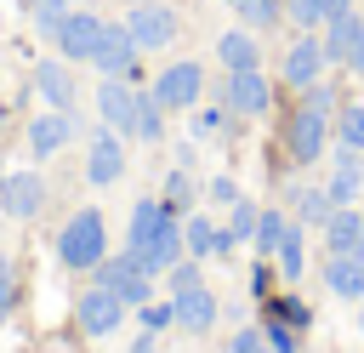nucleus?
<instances>
[{"label": "nucleus", "instance_id": "obj_6", "mask_svg": "<svg viewBox=\"0 0 364 353\" xmlns=\"http://www.w3.org/2000/svg\"><path fill=\"white\" fill-rule=\"evenodd\" d=\"M222 108H228V114H245V120L267 114V108H273L267 74H262V68H233V74L222 80Z\"/></svg>", "mask_w": 364, "mask_h": 353}, {"label": "nucleus", "instance_id": "obj_31", "mask_svg": "<svg viewBox=\"0 0 364 353\" xmlns=\"http://www.w3.org/2000/svg\"><path fill=\"white\" fill-rule=\"evenodd\" d=\"M165 285H171V296H176V290H193V285H205V273H199V256H182L176 268H165Z\"/></svg>", "mask_w": 364, "mask_h": 353}, {"label": "nucleus", "instance_id": "obj_15", "mask_svg": "<svg viewBox=\"0 0 364 353\" xmlns=\"http://www.w3.org/2000/svg\"><path fill=\"white\" fill-rule=\"evenodd\" d=\"M171 307H176V325H182L188 336H205V330L216 325V313H222V302H216L205 285H193V290H176V296H171Z\"/></svg>", "mask_w": 364, "mask_h": 353}, {"label": "nucleus", "instance_id": "obj_47", "mask_svg": "<svg viewBox=\"0 0 364 353\" xmlns=\"http://www.w3.org/2000/svg\"><path fill=\"white\" fill-rule=\"evenodd\" d=\"M0 319H6V313H0Z\"/></svg>", "mask_w": 364, "mask_h": 353}, {"label": "nucleus", "instance_id": "obj_17", "mask_svg": "<svg viewBox=\"0 0 364 353\" xmlns=\"http://www.w3.org/2000/svg\"><path fill=\"white\" fill-rule=\"evenodd\" d=\"M324 285H330V296H341V302H358V296H364V262H358L353 251H341V256H324Z\"/></svg>", "mask_w": 364, "mask_h": 353}, {"label": "nucleus", "instance_id": "obj_34", "mask_svg": "<svg viewBox=\"0 0 364 353\" xmlns=\"http://www.w3.org/2000/svg\"><path fill=\"white\" fill-rule=\"evenodd\" d=\"M188 199H193V176H188V165H176V171L165 176V205H171V211H182Z\"/></svg>", "mask_w": 364, "mask_h": 353}, {"label": "nucleus", "instance_id": "obj_36", "mask_svg": "<svg viewBox=\"0 0 364 353\" xmlns=\"http://www.w3.org/2000/svg\"><path fill=\"white\" fill-rule=\"evenodd\" d=\"M222 125H228V108H199L193 114V137L205 142V137H222Z\"/></svg>", "mask_w": 364, "mask_h": 353}, {"label": "nucleus", "instance_id": "obj_9", "mask_svg": "<svg viewBox=\"0 0 364 353\" xmlns=\"http://www.w3.org/2000/svg\"><path fill=\"white\" fill-rule=\"evenodd\" d=\"M97 114H102L108 131L131 137V131H136V85L119 80V74H102V85H97Z\"/></svg>", "mask_w": 364, "mask_h": 353}, {"label": "nucleus", "instance_id": "obj_5", "mask_svg": "<svg viewBox=\"0 0 364 353\" xmlns=\"http://www.w3.org/2000/svg\"><path fill=\"white\" fill-rule=\"evenodd\" d=\"M148 91L165 102V114H176V108H199V97H205V68L182 57V63L159 68V80H154Z\"/></svg>", "mask_w": 364, "mask_h": 353}, {"label": "nucleus", "instance_id": "obj_39", "mask_svg": "<svg viewBox=\"0 0 364 353\" xmlns=\"http://www.w3.org/2000/svg\"><path fill=\"white\" fill-rule=\"evenodd\" d=\"M267 290H273V256H256V268H250V296L267 302Z\"/></svg>", "mask_w": 364, "mask_h": 353}, {"label": "nucleus", "instance_id": "obj_21", "mask_svg": "<svg viewBox=\"0 0 364 353\" xmlns=\"http://www.w3.org/2000/svg\"><path fill=\"white\" fill-rule=\"evenodd\" d=\"M273 268H279V279H301L307 273V222H290L284 228V239L273 251Z\"/></svg>", "mask_w": 364, "mask_h": 353}, {"label": "nucleus", "instance_id": "obj_41", "mask_svg": "<svg viewBox=\"0 0 364 353\" xmlns=\"http://www.w3.org/2000/svg\"><path fill=\"white\" fill-rule=\"evenodd\" d=\"M154 347H159V330H142V336L131 342V353H154Z\"/></svg>", "mask_w": 364, "mask_h": 353}, {"label": "nucleus", "instance_id": "obj_4", "mask_svg": "<svg viewBox=\"0 0 364 353\" xmlns=\"http://www.w3.org/2000/svg\"><path fill=\"white\" fill-rule=\"evenodd\" d=\"M125 28H131L136 51H165V46L182 34V17H176L165 0H136L131 17H125Z\"/></svg>", "mask_w": 364, "mask_h": 353}, {"label": "nucleus", "instance_id": "obj_16", "mask_svg": "<svg viewBox=\"0 0 364 353\" xmlns=\"http://www.w3.org/2000/svg\"><path fill=\"white\" fill-rule=\"evenodd\" d=\"M68 137H74V108H46L40 120H28V148H34L40 159L57 154Z\"/></svg>", "mask_w": 364, "mask_h": 353}, {"label": "nucleus", "instance_id": "obj_44", "mask_svg": "<svg viewBox=\"0 0 364 353\" xmlns=\"http://www.w3.org/2000/svg\"><path fill=\"white\" fill-rule=\"evenodd\" d=\"M353 256H358V262H364V233H358V245H353Z\"/></svg>", "mask_w": 364, "mask_h": 353}, {"label": "nucleus", "instance_id": "obj_22", "mask_svg": "<svg viewBox=\"0 0 364 353\" xmlns=\"http://www.w3.org/2000/svg\"><path fill=\"white\" fill-rule=\"evenodd\" d=\"M34 91L51 108H74V74H68V63H40L34 68Z\"/></svg>", "mask_w": 364, "mask_h": 353}, {"label": "nucleus", "instance_id": "obj_11", "mask_svg": "<svg viewBox=\"0 0 364 353\" xmlns=\"http://www.w3.org/2000/svg\"><path fill=\"white\" fill-rule=\"evenodd\" d=\"M119 319H125V302L108 285H91L85 296H74V325L85 336H108V330H119Z\"/></svg>", "mask_w": 364, "mask_h": 353}, {"label": "nucleus", "instance_id": "obj_45", "mask_svg": "<svg viewBox=\"0 0 364 353\" xmlns=\"http://www.w3.org/2000/svg\"><path fill=\"white\" fill-rule=\"evenodd\" d=\"M358 330H364V296H358Z\"/></svg>", "mask_w": 364, "mask_h": 353}, {"label": "nucleus", "instance_id": "obj_38", "mask_svg": "<svg viewBox=\"0 0 364 353\" xmlns=\"http://www.w3.org/2000/svg\"><path fill=\"white\" fill-rule=\"evenodd\" d=\"M205 199H210V205H233V199H245V194H239L233 176H210V182H205Z\"/></svg>", "mask_w": 364, "mask_h": 353}, {"label": "nucleus", "instance_id": "obj_35", "mask_svg": "<svg viewBox=\"0 0 364 353\" xmlns=\"http://www.w3.org/2000/svg\"><path fill=\"white\" fill-rule=\"evenodd\" d=\"M74 6H80V0H28V11H34V23H40L46 34H51V28L63 23V11H74Z\"/></svg>", "mask_w": 364, "mask_h": 353}, {"label": "nucleus", "instance_id": "obj_8", "mask_svg": "<svg viewBox=\"0 0 364 353\" xmlns=\"http://www.w3.org/2000/svg\"><path fill=\"white\" fill-rule=\"evenodd\" d=\"M0 211L6 216H17V222H28V216H40L46 211V176L40 171H6L0 176Z\"/></svg>", "mask_w": 364, "mask_h": 353}, {"label": "nucleus", "instance_id": "obj_28", "mask_svg": "<svg viewBox=\"0 0 364 353\" xmlns=\"http://www.w3.org/2000/svg\"><path fill=\"white\" fill-rule=\"evenodd\" d=\"M330 131H336L341 148H364V102H341L336 120H330Z\"/></svg>", "mask_w": 364, "mask_h": 353}, {"label": "nucleus", "instance_id": "obj_7", "mask_svg": "<svg viewBox=\"0 0 364 353\" xmlns=\"http://www.w3.org/2000/svg\"><path fill=\"white\" fill-rule=\"evenodd\" d=\"M51 40H57L63 63H91V51H97V40H102V17L74 6V11H63V23L51 28Z\"/></svg>", "mask_w": 364, "mask_h": 353}, {"label": "nucleus", "instance_id": "obj_2", "mask_svg": "<svg viewBox=\"0 0 364 353\" xmlns=\"http://www.w3.org/2000/svg\"><path fill=\"white\" fill-rule=\"evenodd\" d=\"M330 114L324 108H313V102H301L290 120H284V154L296 159V165H318L324 159V148H330Z\"/></svg>", "mask_w": 364, "mask_h": 353}, {"label": "nucleus", "instance_id": "obj_1", "mask_svg": "<svg viewBox=\"0 0 364 353\" xmlns=\"http://www.w3.org/2000/svg\"><path fill=\"white\" fill-rule=\"evenodd\" d=\"M108 256V222H102V211H74L68 222H63V233H57V262L68 268V273H91L97 262Z\"/></svg>", "mask_w": 364, "mask_h": 353}, {"label": "nucleus", "instance_id": "obj_23", "mask_svg": "<svg viewBox=\"0 0 364 353\" xmlns=\"http://www.w3.org/2000/svg\"><path fill=\"white\" fill-rule=\"evenodd\" d=\"M290 211H296V222H307V228H324L330 216H336V199H330V188H290Z\"/></svg>", "mask_w": 364, "mask_h": 353}, {"label": "nucleus", "instance_id": "obj_3", "mask_svg": "<svg viewBox=\"0 0 364 353\" xmlns=\"http://www.w3.org/2000/svg\"><path fill=\"white\" fill-rule=\"evenodd\" d=\"M91 273H97V285H108V290H114L125 307H142V302H154V273H148V268H142L131 251H125V256H102Z\"/></svg>", "mask_w": 364, "mask_h": 353}, {"label": "nucleus", "instance_id": "obj_24", "mask_svg": "<svg viewBox=\"0 0 364 353\" xmlns=\"http://www.w3.org/2000/svg\"><path fill=\"white\" fill-rule=\"evenodd\" d=\"M136 142H159L165 137V102L154 97V91H136V131H131Z\"/></svg>", "mask_w": 364, "mask_h": 353}, {"label": "nucleus", "instance_id": "obj_32", "mask_svg": "<svg viewBox=\"0 0 364 353\" xmlns=\"http://www.w3.org/2000/svg\"><path fill=\"white\" fill-rule=\"evenodd\" d=\"M284 17L296 28H324V0H284Z\"/></svg>", "mask_w": 364, "mask_h": 353}, {"label": "nucleus", "instance_id": "obj_42", "mask_svg": "<svg viewBox=\"0 0 364 353\" xmlns=\"http://www.w3.org/2000/svg\"><path fill=\"white\" fill-rule=\"evenodd\" d=\"M347 74H364V34H358V46H353V57H347Z\"/></svg>", "mask_w": 364, "mask_h": 353}, {"label": "nucleus", "instance_id": "obj_27", "mask_svg": "<svg viewBox=\"0 0 364 353\" xmlns=\"http://www.w3.org/2000/svg\"><path fill=\"white\" fill-rule=\"evenodd\" d=\"M262 336H267L273 353H301V330H296L290 319H279L273 307H262Z\"/></svg>", "mask_w": 364, "mask_h": 353}, {"label": "nucleus", "instance_id": "obj_46", "mask_svg": "<svg viewBox=\"0 0 364 353\" xmlns=\"http://www.w3.org/2000/svg\"><path fill=\"white\" fill-rule=\"evenodd\" d=\"M228 6H239V0H228Z\"/></svg>", "mask_w": 364, "mask_h": 353}, {"label": "nucleus", "instance_id": "obj_19", "mask_svg": "<svg viewBox=\"0 0 364 353\" xmlns=\"http://www.w3.org/2000/svg\"><path fill=\"white\" fill-rule=\"evenodd\" d=\"M358 34H364V17H358V11H341V17H330V23H324V34H318V40H324V57L347 68V57H353Z\"/></svg>", "mask_w": 364, "mask_h": 353}, {"label": "nucleus", "instance_id": "obj_40", "mask_svg": "<svg viewBox=\"0 0 364 353\" xmlns=\"http://www.w3.org/2000/svg\"><path fill=\"white\" fill-rule=\"evenodd\" d=\"M17 307V268H11V256H0V313H11Z\"/></svg>", "mask_w": 364, "mask_h": 353}, {"label": "nucleus", "instance_id": "obj_13", "mask_svg": "<svg viewBox=\"0 0 364 353\" xmlns=\"http://www.w3.org/2000/svg\"><path fill=\"white\" fill-rule=\"evenodd\" d=\"M91 63H97V74L131 80V68H136V40H131V28H125V23H102V40H97Z\"/></svg>", "mask_w": 364, "mask_h": 353}, {"label": "nucleus", "instance_id": "obj_26", "mask_svg": "<svg viewBox=\"0 0 364 353\" xmlns=\"http://www.w3.org/2000/svg\"><path fill=\"white\" fill-rule=\"evenodd\" d=\"M284 228H290V216L267 205V211L256 216V233H250V245H256V256H273V251H279V239H284Z\"/></svg>", "mask_w": 364, "mask_h": 353}, {"label": "nucleus", "instance_id": "obj_18", "mask_svg": "<svg viewBox=\"0 0 364 353\" xmlns=\"http://www.w3.org/2000/svg\"><path fill=\"white\" fill-rule=\"evenodd\" d=\"M216 63L233 74V68H262V46H256V34L250 28H228V34H216Z\"/></svg>", "mask_w": 364, "mask_h": 353}, {"label": "nucleus", "instance_id": "obj_25", "mask_svg": "<svg viewBox=\"0 0 364 353\" xmlns=\"http://www.w3.org/2000/svg\"><path fill=\"white\" fill-rule=\"evenodd\" d=\"M182 245H188V256H216V222L205 216V211H193L188 222H182Z\"/></svg>", "mask_w": 364, "mask_h": 353}, {"label": "nucleus", "instance_id": "obj_43", "mask_svg": "<svg viewBox=\"0 0 364 353\" xmlns=\"http://www.w3.org/2000/svg\"><path fill=\"white\" fill-rule=\"evenodd\" d=\"M341 11H353V0H324V23H330V17H341Z\"/></svg>", "mask_w": 364, "mask_h": 353}, {"label": "nucleus", "instance_id": "obj_33", "mask_svg": "<svg viewBox=\"0 0 364 353\" xmlns=\"http://www.w3.org/2000/svg\"><path fill=\"white\" fill-rule=\"evenodd\" d=\"M222 353H273V347H267L262 325H239V330L228 336V347H222Z\"/></svg>", "mask_w": 364, "mask_h": 353}, {"label": "nucleus", "instance_id": "obj_29", "mask_svg": "<svg viewBox=\"0 0 364 353\" xmlns=\"http://www.w3.org/2000/svg\"><path fill=\"white\" fill-rule=\"evenodd\" d=\"M233 11H239V17H245V28L256 34V28H273V23L284 17V0H239Z\"/></svg>", "mask_w": 364, "mask_h": 353}, {"label": "nucleus", "instance_id": "obj_48", "mask_svg": "<svg viewBox=\"0 0 364 353\" xmlns=\"http://www.w3.org/2000/svg\"><path fill=\"white\" fill-rule=\"evenodd\" d=\"M131 6H136V0H131Z\"/></svg>", "mask_w": 364, "mask_h": 353}, {"label": "nucleus", "instance_id": "obj_30", "mask_svg": "<svg viewBox=\"0 0 364 353\" xmlns=\"http://www.w3.org/2000/svg\"><path fill=\"white\" fill-rule=\"evenodd\" d=\"M262 307H273V313H279V319H290L296 330H307V325H313V307H307L301 296H267Z\"/></svg>", "mask_w": 364, "mask_h": 353}, {"label": "nucleus", "instance_id": "obj_37", "mask_svg": "<svg viewBox=\"0 0 364 353\" xmlns=\"http://www.w3.org/2000/svg\"><path fill=\"white\" fill-rule=\"evenodd\" d=\"M136 313H142V330H165V325H176V307H171V302H142Z\"/></svg>", "mask_w": 364, "mask_h": 353}, {"label": "nucleus", "instance_id": "obj_10", "mask_svg": "<svg viewBox=\"0 0 364 353\" xmlns=\"http://www.w3.org/2000/svg\"><path fill=\"white\" fill-rule=\"evenodd\" d=\"M125 176V142H119V131H91V148H85V182L91 188H114Z\"/></svg>", "mask_w": 364, "mask_h": 353}, {"label": "nucleus", "instance_id": "obj_14", "mask_svg": "<svg viewBox=\"0 0 364 353\" xmlns=\"http://www.w3.org/2000/svg\"><path fill=\"white\" fill-rule=\"evenodd\" d=\"M330 199L336 205H358L364 194V148H336V165H330Z\"/></svg>", "mask_w": 364, "mask_h": 353}, {"label": "nucleus", "instance_id": "obj_20", "mask_svg": "<svg viewBox=\"0 0 364 353\" xmlns=\"http://www.w3.org/2000/svg\"><path fill=\"white\" fill-rule=\"evenodd\" d=\"M358 233H364V211H358V205H336V216L324 222V251L341 256V251L358 245Z\"/></svg>", "mask_w": 364, "mask_h": 353}, {"label": "nucleus", "instance_id": "obj_12", "mask_svg": "<svg viewBox=\"0 0 364 353\" xmlns=\"http://www.w3.org/2000/svg\"><path fill=\"white\" fill-rule=\"evenodd\" d=\"M330 68V57H324V40L318 34H301V40H290V51H284V85L290 91H307V85H318V74Z\"/></svg>", "mask_w": 364, "mask_h": 353}]
</instances>
